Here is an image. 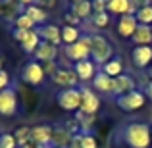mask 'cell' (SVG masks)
<instances>
[{
  "label": "cell",
  "mask_w": 152,
  "mask_h": 148,
  "mask_svg": "<svg viewBox=\"0 0 152 148\" xmlns=\"http://www.w3.org/2000/svg\"><path fill=\"white\" fill-rule=\"evenodd\" d=\"M118 141L129 148H150L152 127L146 121H127L118 129Z\"/></svg>",
  "instance_id": "obj_1"
},
{
  "label": "cell",
  "mask_w": 152,
  "mask_h": 148,
  "mask_svg": "<svg viewBox=\"0 0 152 148\" xmlns=\"http://www.w3.org/2000/svg\"><path fill=\"white\" fill-rule=\"evenodd\" d=\"M87 39H89L91 60H93L98 67H102L108 60H112L115 56V48H114V44L108 41L106 35L98 33V31H91V33H87Z\"/></svg>",
  "instance_id": "obj_2"
},
{
  "label": "cell",
  "mask_w": 152,
  "mask_h": 148,
  "mask_svg": "<svg viewBox=\"0 0 152 148\" xmlns=\"http://www.w3.org/2000/svg\"><path fill=\"white\" fill-rule=\"evenodd\" d=\"M19 79L29 87H41L42 83H45V79H46L42 63L37 62V60H33V58L27 60V62L21 66V69H19Z\"/></svg>",
  "instance_id": "obj_3"
},
{
  "label": "cell",
  "mask_w": 152,
  "mask_h": 148,
  "mask_svg": "<svg viewBox=\"0 0 152 148\" xmlns=\"http://www.w3.org/2000/svg\"><path fill=\"white\" fill-rule=\"evenodd\" d=\"M54 100L62 110L66 112H79L81 110V90L75 89H62L54 94Z\"/></svg>",
  "instance_id": "obj_4"
},
{
  "label": "cell",
  "mask_w": 152,
  "mask_h": 148,
  "mask_svg": "<svg viewBox=\"0 0 152 148\" xmlns=\"http://www.w3.org/2000/svg\"><path fill=\"white\" fill-rule=\"evenodd\" d=\"M146 100L148 98L145 96L142 89H137V90H133V93H127V94H123V96L114 98V104L118 106V110H121V112H137L146 104Z\"/></svg>",
  "instance_id": "obj_5"
},
{
  "label": "cell",
  "mask_w": 152,
  "mask_h": 148,
  "mask_svg": "<svg viewBox=\"0 0 152 148\" xmlns=\"http://www.w3.org/2000/svg\"><path fill=\"white\" fill-rule=\"evenodd\" d=\"M64 56H66L69 62H73V63L83 62V60H91V48H89L87 33H83V37L79 39L77 42L64 46Z\"/></svg>",
  "instance_id": "obj_6"
},
{
  "label": "cell",
  "mask_w": 152,
  "mask_h": 148,
  "mask_svg": "<svg viewBox=\"0 0 152 148\" xmlns=\"http://www.w3.org/2000/svg\"><path fill=\"white\" fill-rule=\"evenodd\" d=\"M18 112H19V98L15 87H8V89L0 90V115L12 117Z\"/></svg>",
  "instance_id": "obj_7"
},
{
  "label": "cell",
  "mask_w": 152,
  "mask_h": 148,
  "mask_svg": "<svg viewBox=\"0 0 152 148\" xmlns=\"http://www.w3.org/2000/svg\"><path fill=\"white\" fill-rule=\"evenodd\" d=\"M50 81L54 83L60 90L62 89H75V87L81 85L77 75H75V71H73V67H67V66H60L58 69H56V73L50 77Z\"/></svg>",
  "instance_id": "obj_8"
},
{
  "label": "cell",
  "mask_w": 152,
  "mask_h": 148,
  "mask_svg": "<svg viewBox=\"0 0 152 148\" xmlns=\"http://www.w3.org/2000/svg\"><path fill=\"white\" fill-rule=\"evenodd\" d=\"M79 90H81V112L96 115L102 106L98 93H94L93 87H87V85H79Z\"/></svg>",
  "instance_id": "obj_9"
},
{
  "label": "cell",
  "mask_w": 152,
  "mask_h": 148,
  "mask_svg": "<svg viewBox=\"0 0 152 148\" xmlns=\"http://www.w3.org/2000/svg\"><path fill=\"white\" fill-rule=\"evenodd\" d=\"M129 58L137 71H148V67L152 66V46H133Z\"/></svg>",
  "instance_id": "obj_10"
},
{
  "label": "cell",
  "mask_w": 152,
  "mask_h": 148,
  "mask_svg": "<svg viewBox=\"0 0 152 148\" xmlns=\"http://www.w3.org/2000/svg\"><path fill=\"white\" fill-rule=\"evenodd\" d=\"M139 89V83H137V79L133 77L131 73H123V75H119V77H115L114 79V87H112V100L114 98H118V96H123V94H127V93H133V90H137Z\"/></svg>",
  "instance_id": "obj_11"
},
{
  "label": "cell",
  "mask_w": 152,
  "mask_h": 148,
  "mask_svg": "<svg viewBox=\"0 0 152 148\" xmlns=\"http://www.w3.org/2000/svg\"><path fill=\"white\" fill-rule=\"evenodd\" d=\"M52 133H54V125H46V123L33 125L29 129V142H35L37 146L46 148L52 144Z\"/></svg>",
  "instance_id": "obj_12"
},
{
  "label": "cell",
  "mask_w": 152,
  "mask_h": 148,
  "mask_svg": "<svg viewBox=\"0 0 152 148\" xmlns=\"http://www.w3.org/2000/svg\"><path fill=\"white\" fill-rule=\"evenodd\" d=\"M139 27V21L135 15H121V17H118V21H115V33H118L119 39H133L135 31H137Z\"/></svg>",
  "instance_id": "obj_13"
},
{
  "label": "cell",
  "mask_w": 152,
  "mask_h": 148,
  "mask_svg": "<svg viewBox=\"0 0 152 148\" xmlns=\"http://www.w3.org/2000/svg\"><path fill=\"white\" fill-rule=\"evenodd\" d=\"M37 33L41 37V41H46L54 46L62 44V27L56 23H45V25L37 27Z\"/></svg>",
  "instance_id": "obj_14"
},
{
  "label": "cell",
  "mask_w": 152,
  "mask_h": 148,
  "mask_svg": "<svg viewBox=\"0 0 152 148\" xmlns=\"http://www.w3.org/2000/svg\"><path fill=\"white\" fill-rule=\"evenodd\" d=\"M73 71L75 75H77V79L81 83H87V81H93V77L96 75V71L100 69V67L96 66V63L93 62V60H83V62H77L73 63Z\"/></svg>",
  "instance_id": "obj_15"
},
{
  "label": "cell",
  "mask_w": 152,
  "mask_h": 148,
  "mask_svg": "<svg viewBox=\"0 0 152 148\" xmlns=\"http://www.w3.org/2000/svg\"><path fill=\"white\" fill-rule=\"evenodd\" d=\"M106 12L110 15H135L137 10L131 6V0H106Z\"/></svg>",
  "instance_id": "obj_16"
},
{
  "label": "cell",
  "mask_w": 152,
  "mask_h": 148,
  "mask_svg": "<svg viewBox=\"0 0 152 148\" xmlns=\"http://www.w3.org/2000/svg\"><path fill=\"white\" fill-rule=\"evenodd\" d=\"M58 46L50 44V42L46 41H41V44H39V48L35 50L33 54V60H37V62L41 63H46V62H56L58 60Z\"/></svg>",
  "instance_id": "obj_17"
},
{
  "label": "cell",
  "mask_w": 152,
  "mask_h": 148,
  "mask_svg": "<svg viewBox=\"0 0 152 148\" xmlns=\"http://www.w3.org/2000/svg\"><path fill=\"white\" fill-rule=\"evenodd\" d=\"M19 14H23V6H19L15 0H0V19L14 23Z\"/></svg>",
  "instance_id": "obj_18"
},
{
  "label": "cell",
  "mask_w": 152,
  "mask_h": 148,
  "mask_svg": "<svg viewBox=\"0 0 152 148\" xmlns=\"http://www.w3.org/2000/svg\"><path fill=\"white\" fill-rule=\"evenodd\" d=\"M112 87H114V79L108 77L102 69L96 71V75L93 77V90L98 94H112Z\"/></svg>",
  "instance_id": "obj_19"
},
{
  "label": "cell",
  "mask_w": 152,
  "mask_h": 148,
  "mask_svg": "<svg viewBox=\"0 0 152 148\" xmlns=\"http://www.w3.org/2000/svg\"><path fill=\"white\" fill-rule=\"evenodd\" d=\"M100 69L104 71V73L108 75V77H112V79H115V77H119V75H123L125 73V66H123V58L119 54H115L112 60H108L106 63L100 67Z\"/></svg>",
  "instance_id": "obj_20"
},
{
  "label": "cell",
  "mask_w": 152,
  "mask_h": 148,
  "mask_svg": "<svg viewBox=\"0 0 152 148\" xmlns=\"http://www.w3.org/2000/svg\"><path fill=\"white\" fill-rule=\"evenodd\" d=\"M73 139V135L66 129V127L60 123V125H54V133H52V146L56 148H67Z\"/></svg>",
  "instance_id": "obj_21"
},
{
  "label": "cell",
  "mask_w": 152,
  "mask_h": 148,
  "mask_svg": "<svg viewBox=\"0 0 152 148\" xmlns=\"http://www.w3.org/2000/svg\"><path fill=\"white\" fill-rule=\"evenodd\" d=\"M23 14L29 15V17L35 21V25H37V27L48 23V12H46L42 6H39V4H31V6L23 8Z\"/></svg>",
  "instance_id": "obj_22"
},
{
  "label": "cell",
  "mask_w": 152,
  "mask_h": 148,
  "mask_svg": "<svg viewBox=\"0 0 152 148\" xmlns=\"http://www.w3.org/2000/svg\"><path fill=\"white\" fill-rule=\"evenodd\" d=\"M133 46H152V27L150 25H139L131 39Z\"/></svg>",
  "instance_id": "obj_23"
},
{
  "label": "cell",
  "mask_w": 152,
  "mask_h": 148,
  "mask_svg": "<svg viewBox=\"0 0 152 148\" xmlns=\"http://www.w3.org/2000/svg\"><path fill=\"white\" fill-rule=\"evenodd\" d=\"M81 37H83V31H81V27L66 25V23L62 25V44H64V46H67V44H73V42H77Z\"/></svg>",
  "instance_id": "obj_24"
},
{
  "label": "cell",
  "mask_w": 152,
  "mask_h": 148,
  "mask_svg": "<svg viewBox=\"0 0 152 148\" xmlns=\"http://www.w3.org/2000/svg\"><path fill=\"white\" fill-rule=\"evenodd\" d=\"M73 117L77 119L79 127H81V133H83V135H91V131L94 129V123H96V115H93V114H85V112L79 110L77 114L73 115Z\"/></svg>",
  "instance_id": "obj_25"
},
{
  "label": "cell",
  "mask_w": 152,
  "mask_h": 148,
  "mask_svg": "<svg viewBox=\"0 0 152 148\" xmlns=\"http://www.w3.org/2000/svg\"><path fill=\"white\" fill-rule=\"evenodd\" d=\"M69 12L77 15V17L81 19L83 23H87V21L91 19V15H93V2H91V0H83V2H79V4H75V6H71Z\"/></svg>",
  "instance_id": "obj_26"
},
{
  "label": "cell",
  "mask_w": 152,
  "mask_h": 148,
  "mask_svg": "<svg viewBox=\"0 0 152 148\" xmlns=\"http://www.w3.org/2000/svg\"><path fill=\"white\" fill-rule=\"evenodd\" d=\"M110 21H112L110 14L108 12H100V14H93L87 23H89V27H93V31H96V29H106L110 25ZM89 27H87V31H89Z\"/></svg>",
  "instance_id": "obj_27"
},
{
  "label": "cell",
  "mask_w": 152,
  "mask_h": 148,
  "mask_svg": "<svg viewBox=\"0 0 152 148\" xmlns=\"http://www.w3.org/2000/svg\"><path fill=\"white\" fill-rule=\"evenodd\" d=\"M39 44H41V37H39L37 29H33V31H31V35H29V37H27L19 46H21V50L25 52V54L33 56V54H35V50L39 48Z\"/></svg>",
  "instance_id": "obj_28"
},
{
  "label": "cell",
  "mask_w": 152,
  "mask_h": 148,
  "mask_svg": "<svg viewBox=\"0 0 152 148\" xmlns=\"http://www.w3.org/2000/svg\"><path fill=\"white\" fill-rule=\"evenodd\" d=\"M12 27H14V29H23V31H33V29H37L35 21L27 14H19L18 17H15V21L12 23Z\"/></svg>",
  "instance_id": "obj_29"
},
{
  "label": "cell",
  "mask_w": 152,
  "mask_h": 148,
  "mask_svg": "<svg viewBox=\"0 0 152 148\" xmlns=\"http://www.w3.org/2000/svg\"><path fill=\"white\" fill-rule=\"evenodd\" d=\"M135 17H137L139 25H150L152 27V6H146V8L137 10Z\"/></svg>",
  "instance_id": "obj_30"
},
{
  "label": "cell",
  "mask_w": 152,
  "mask_h": 148,
  "mask_svg": "<svg viewBox=\"0 0 152 148\" xmlns=\"http://www.w3.org/2000/svg\"><path fill=\"white\" fill-rule=\"evenodd\" d=\"M29 129L31 127H19V129H15L14 137H15V141H18V148H21L23 144L29 142Z\"/></svg>",
  "instance_id": "obj_31"
},
{
  "label": "cell",
  "mask_w": 152,
  "mask_h": 148,
  "mask_svg": "<svg viewBox=\"0 0 152 148\" xmlns=\"http://www.w3.org/2000/svg\"><path fill=\"white\" fill-rule=\"evenodd\" d=\"M0 148H18L14 133H0Z\"/></svg>",
  "instance_id": "obj_32"
},
{
  "label": "cell",
  "mask_w": 152,
  "mask_h": 148,
  "mask_svg": "<svg viewBox=\"0 0 152 148\" xmlns=\"http://www.w3.org/2000/svg\"><path fill=\"white\" fill-rule=\"evenodd\" d=\"M64 21H66V25H73V27H81V25H83L81 19H79L75 14H71L69 10H67L66 14H64Z\"/></svg>",
  "instance_id": "obj_33"
},
{
  "label": "cell",
  "mask_w": 152,
  "mask_h": 148,
  "mask_svg": "<svg viewBox=\"0 0 152 148\" xmlns=\"http://www.w3.org/2000/svg\"><path fill=\"white\" fill-rule=\"evenodd\" d=\"M31 35V31H23V29H14L12 27V37H14V41H18L19 44H21L23 41H25L27 37Z\"/></svg>",
  "instance_id": "obj_34"
},
{
  "label": "cell",
  "mask_w": 152,
  "mask_h": 148,
  "mask_svg": "<svg viewBox=\"0 0 152 148\" xmlns=\"http://www.w3.org/2000/svg\"><path fill=\"white\" fill-rule=\"evenodd\" d=\"M81 148H98L96 139L93 137V133H91V135H83V139H81Z\"/></svg>",
  "instance_id": "obj_35"
},
{
  "label": "cell",
  "mask_w": 152,
  "mask_h": 148,
  "mask_svg": "<svg viewBox=\"0 0 152 148\" xmlns=\"http://www.w3.org/2000/svg\"><path fill=\"white\" fill-rule=\"evenodd\" d=\"M8 87H12L10 85V73L6 69H0V90L8 89Z\"/></svg>",
  "instance_id": "obj_36"
},
{
  "label": "cell",
  "mask_w": 152,
  "mask_h": 148,
  "mask_svg": "<svg viewBox=\"0 0 152 148\" xmlns=\"http://www.w3.org/2000/svg\"><path fill=\"white\" fill-rule=\"evenodd\" d=\"M42 67H45V73H46V77H52V75L56 73V69H58V62H46V63H42Z\"/></svg>",
  "instance_id": "obj_37"
},
{
  "label": "cell",
  "mask_w": 152,
  "mask_h": 148,
  "mask_svg": "<svg viewBox=\"0 0 152 148\" xmlns=\"http://www.w3.org/2000/svg\"><path fill=\"white\" fill-rule=\"evenodd\" d=\"M106 12V0H93V14Z\"/></svg>",
  "instance_id": "obj_38"
},
{
  "label": "cell",
  "mask_w": 152,
  "mask_h": 148,
  "mask_svg": "<svg viewBox=\"0 0 152 148\" xmlns=\"http://www.w3.org/2000/svg\"><path fill=\"white\" fill-rule=\"evenodd\" d=\"M131 6H133L135 10H141V8L152 6V0H131Z\"/></svg>",
  "instance_id": "obj_39"
},
{
  "label": "cell",
  "mask_w": 152,
  "mask_h": 148,
  "mask_svg": "<svg viewBox=\"0 0 152 148\" xmlns=\"http://www.w3.org/2000/svg\"><path fill=\"white\" fill-rule=\"evenodd\" d=\"M142 93H145V96L152 102V79L145 81V85H142Z\"/></svg>",
  "instance_id": "obj_40"
},
{
  "label": "cell",
  "mask_w": 152,
  "mask_h": 148,
  "mask_svg": "<svg viewBox=\"0 0 152 148\" xmlns=\"http://www.w3.org/2000/svg\"><path fill=\"white\" fill-rule=\"evenodd\" d=\"M81 139H83V133L73 135V139H71V142H69L67 148H81Z\"/></svg>",
  "instance_id": "obj_41"
},
{
  "label": "cell",
  "mask_w": 152,
  "mask_h": 148,
  "mask_svg": "<svg viewBox=\"0 0 152 148\" xmlns=\"http://www.w3.org/2000/svg\"><path fill=\"white\" fill-rule=\"evenodd\" d=\"M15 2H18L19 6L27 8V6H31V4H37V0H15Z\"/></svg>",
  "instance_id": "obj_42"
},
{
  "label": "cell",
  "mask_w": 152,
  "mask_h": 148,
  "mask_svg": "<svg viewBox=\"0 0 152 148\" xmlns=\"http://www.w3.org/2000/svg\"><path fill=\"white\" fill-rule=\"evenodd\" d=\"M66 2H67V4H69V8H71V6H75V4H79V2H83V0H66Z\"/></svg>",
  "instance_id": "obj_43"
},
{
  "label": "cell",
  "mask_w": 152,
  "mask_h": 148,
  "mask_svg": "<svg viewBox=\"0 0 152 148\" xmlns=\"http://www.w3.org/2000/svg\"><path fill=\"white\" fill-rule=\"evenodd\" d=\"M37 4H39V6H42V4H46V0H37Z\"/></svg>",
  "instance_id": "obj_44"
},
{
  "label": "cell",
  "mask_w": 152,
  "mask_h": 148,
  "mask_svg": "<svg viewBox=\"0 0 152 148\" xmlns=\"http://www.w3.org/2000/svg\"><path fill=\"white\" fill-rule=\"evenodd\" d=\"M2 63H4V56H0V69H2Z\"/></svg>",
  "instance_id": "obj_45"
},
{
  "label": "cell",
  "mask_w": 152,
  "mask_h": 148,
  "mask_svg": "<svg viewBox=\"0 0 152 148\" xmlns=\"http://www.w3.org/2000/svg\"><path fill=\"white\" fill-rule=\"evenodd\" d=\"M148 75H150V79H152V66L148 67Z\"/></svg>",
  "instance_id": "obj_46"
},
{
  "label": "cell",
  "mask_w": 152,
  "mask_h": 148,
  "mask_svg": "<svg viewBox=\"0 0 152 148\" xmlns=\"http://www.w3.org/2000/svg\"><path fill=\"white\" fill-rule=\"evenodd\" d=\"M46 148H56V146H52V144H50V146H46Z\"/></svg>",
  "instance_id": "obj_47"
},
{
  "label": "cell",
  "mask_w": 152,
  "mask_h": 148,
  "mask_svg": "<svg viewBox=\"0 0 152 148\" xmlns=\"http://www.w3.org/2000/svg\"><path fill=\"white\" fill-rule=\"evenodd\" d=\"M150 127H152V123H150Z\"/></svg>",
  "instance_id": "obj_48"
}]
</instances>
